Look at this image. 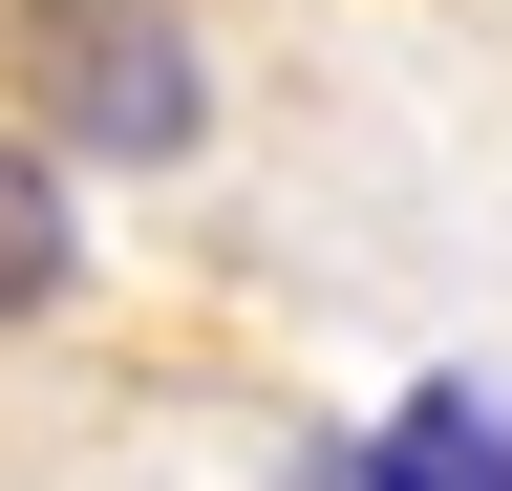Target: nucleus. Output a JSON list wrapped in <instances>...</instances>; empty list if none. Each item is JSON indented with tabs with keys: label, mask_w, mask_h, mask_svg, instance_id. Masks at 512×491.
I'll list each match as a JSON object with an SVG mask.
<instances>
[{
	"label": "nucleus",
	"mask_w": 512,
	"mask_h": 491,
	"mask_svg": "<svg viewBox=\"0 0 512 491\" xmlns=\"http://www.w3.org/2000/svg\"><path fill=\"white\" fill-rule=\"evenodd\" d=\"M0 107L64 171H192L214 150V43H192V0H0Z\"/></svg>",
	"instance_id": "1"
},
{
	"label": "nucleus",
	"mask_w": 512,
	"mask_h": 491,
	"mask_svg": "<svg viewBox=\"0 0 512 491\" xmlns=\"http://www.w3.org/2000/svg\"><path fill=\"white\" fill-rule=\"evenodd\" d=\"M64 299H86V171L0 107V342H43Z\"/></svg>",
	"instance_id": "2"
},
{
	"label": "nucleus",
	"mask_w": 512,
	"mask_h": 491,
	"mask_svg": "<svg viewBox=\"0 0 512 491\" xmlns=\"http://www.w3.org/2000/svg\"><path fill=\"white\" fill-rule=\"evenodd\" d=\"M363 449H384V491H512V406L491 385H406Z\"/></svg>",
	"instance_id": "3"
},
{
	"label": "nucleus",
	"mask_w": 512,
	"mask_h": 491,
	"mask_svg": "<svg viewBox=\"0 0 512 491\" xmlns=\"http://www.w3.org/2000/svg\"><path fill=\"white\" fill-rule=\"evenodd\" d=\"M278 491H384V449H363V427H320V449H299Z\"/></svg>",
	"instance_id": "4"
}]
</instances>
